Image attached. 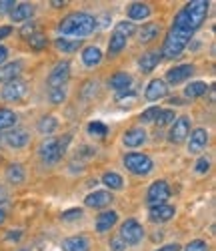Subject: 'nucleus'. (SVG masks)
<instances>
[{
  "label": "nucleus",
  "instance_id": "1",
  "mask_svg": "<svg viewBox=\"0 0 216 251\" xmlns=\"http://www.w3.org/2000/svg\"><path fill=\"white\" fill-rule=\"evenodd\" d=\"M96 26H98V23H96L94 14L76 10V12L66 14L60 20V23L56 25V32H58L60 38L82 40L86 36H90L96 30Z\"/></svg>",
  "mask_w": 216,
  "mask_h": 251
},
{
  "label": "nucleus",
  "instance_id": "2",
  "mask_svg": "<svg viewBox=\"0 0 216 251\" xmlns=\"http://www.w3.org/2000/svg\"><path fill=\"white\" fill-rule=\"evenodd\" d=\"M208 14V2L206 0H190V2L180 8L174 16V25H180L192 32H196Z\"/></svg>",
  "mask_w": 216,
  "mask_h": 251
},
{
  "label": "nucleus",
  "instance_id": "3",
  "mask_svg": "<svg viewBox=\"0 0 216 251\" xmlns=\"http://www.w3.org/2000/svg\"><path fill=\"white\" fill-rule=\"evenodd\" d=\"M192 36H194L192 30L172 23V26H170V30H168V34L164 38L162 50H160L162 58H176V56H180L184 52V49L190 45Z\"/></svg>",
  "mask_w": 216,
  "mask_h": 251
},
{
  "label": "nucleus",
  "instance_id": "4",
  "mask_svg": "<svg viewBox=\"0 0 216 251\" xmlns=\"http://www.w3.org/2000/svg\"><path fill=\"white\" fill-rule=\"evenodd\" d=\"M70 141H72V135H64L62 139H46L38 149L40 161L44 165H56L64 155H66Z\"/></svg>",
  "mask_w": 216,
  "mask_h": 251
},
{
  "label": "nucleus",
  "instance_id": "5",
  "mask_svg": "<svg viewBox=\"0 0 216 251\" xmlns=\"http://www.w3.org/2000/svg\"><path fill=\"white\" fill-rule=\"evenodd\" d=\"M134 32H136L134 23H130V20H120L110 34V40H108V56H118L124 50L128 38Z\"/></svg>",
  "mask_w": 216,
  "mask_h": 251
},
{
  "label": "nucleus",
  "instance_id": "6",
  "mask_svg": "<svg viewBox=\"0 0 216 251\" xmlns=\"http://www.w3.org/2000/svg\"><path fill=\"white\" fill-rule=\"evenodd\" d=\"M122 163H124V167L132 175H140V177L152 173V169H154L152 157L146 155V153H136V151L134 153H126L124 159H122Z\"/></svg>",
  "mask_w": 216,
  "mask_h": 251
},
{
  "label": "nucleus",
  "instance_id": "7",
  "mask_svg": "<svg viewBox=\"0 0 216 251\" xmlns=\"http://www.w3.org/2000/svg\"><path fill=\"white\" fill-rule=\"evenodd\" d=\"M144 237V227L136 219H126L118 229V239L124 245H138Z\"/></svg>",
  "mask_w": 216,
  "mask_h": 251
},
{
  "label": "nucleus",
  "instance_id": "8",
  "mask_svg": "<svg viewBox=\"0 0 216 251\" xmlns=\"http://www.w3.org/2000/svg\"><path fill=\"white\" fill-rule=\"evenodd\" d=\"M70 78V62L68 60H60L52 67L48 78H46V85H48V91H54V89H66V82Z\"/></svg>",
  "mask_w": 216,
  "mask_h": 251
},
{
  "label": "nucleus",
  "instance_id": "9",
  "mask_svg": "<svg viewBox=\"0 0 216 251\" xmlns=\"http://www.w3.org/2000/svg\"><path fill=\"white\" fill-rule=\"evenodd\" d=\"M172 191H170V185L166 181H154L152 185L148 187V191H146V203L148 207H156V205H162L170 199Z\"/></svg>",
  "mask_w": 216,
  "mask_h": 251
},
{
  "label": "nucleus",
  "instance_id": "10",
  "mask_svg": "<svg viewBox=\"0 0 216 251\" xmlns=\"http://www.w3.org/2000/svg\"><path fill=\"white\" fill-rule=\"evenodd\" d=\"M26 93H28L26 82L22 78H14L2 87L0 97H2V100H6V102H16V100H22L26 97Z\"/></svg>",
  "mask_w": 216,
  "mask_h": 251
},
{
  "label": "nucleus",
  "instance_id": "11",
  "mask_svg": "<svg viewBox=\"0 0 216 251\" xmlns=\"http://www.w3.org/2000/svg\"><path fill=\"white\" fill-rule=\"evenodd\" d=\"M188 135H190V119L188 117H176L170 131H168V141L174 143V145H180L188 139Z\"/></svg>",
  "mask_w": 216,
  "mask_h": 251
},
{
  "label": "nucleus",
  "instance_id": "12",
  "mask_svg": "<svg viewBox=\"0 0 216 251\" xmlns=\"http://www.w3.org/2000/svg\"><path fill=\"white\" fill-rule=\"evenodd\" d=\"M194 73V65H190V62H186V65H178L174 69H170L164 76V82L166 85H182L184 80H188Z\"/></svg>",
  "mask_w": 216,
  "mask_h": 251
},
{
  "label": "nucleus",
  "instance_id": "13",
  "mask_svg": "<svg viewBox=\"0 0 216 251\" xmlns=\"http://www.w3.org/2000/svg\"><path fill=\"white\" fill-rule=\"evenodd\" d=\"M206 145H208V131L206 129L198 127V129L190 131V135H188V153L190 155L202 153L206 149Z\"/></svg>",
  "mask_w": 216,
  "mask_h": 251
},
{
  "label": "nucleus",
  "instance_id": "14",
  "mask_svg": "<svg viewBox=\"0 0 216 251\" xmlns=\"http://www.w3.org/2000/svg\"><path fill=\"white\" fill-rule=\"evenodd\" d=\"M112 193L106 191V189H100V191H92L84 197V205L90 207V209H104L112 203Z\"/></svg>",
  "mask_w": 216,
  "mask_h": 251
},
{
  "label": "nucleus",
  "instance_id": "15",
  "mask_svg": "<svg viewBox=\"0 0 216 251\" xmlns=\"http://www.w3.org/2000/svg\"><path fill=\"white\" fill-rule=\"evenodd\" d=\"M168 95V85L162 80V78H152L146 85V91H144V99L148 102H154V100H160Z\"/></svg>",
  "mask_w": 216,
  "mask_h": 251
},
{
  "label": "nucleus",
  "instance_id": "16",
  "mask_svg": "<svg viewBox=\"0 0 216 251\" xmlns=\"http://www.w3.org/2000/svg\"><path fill=\"white\" fill-rule=\"evenodd\" d=\"M146 131L142 127H132V129H128L124 135H122V143L126 145L128 149H138L142 147V145L146 143Z\"/></svg>",
  "mask_w": 216,
  "mask_h": 251
},
{
  "label": "nucleus",
  "instance_id": "17",
  "mask_svg": "<svg viewBox=\"0 0 216 251\" xmlns=\"http://www.w3.org/2000/svg\"><path fill=\"white\" fill-rule=\"evenodd\" d=\"M174 213H176L174 207L168 205V203H162V205H156V207H150L148 217L154 223H166V221H170L172 217H174Z\"/></svg>",
  "mask_w": 216,
  "mask_h": 251
},
{
  "label": "nucleus",
  "instance_id": "18",
  "mask_svg": "<svg viewBox=\"0 0 216 251\" xmlns=\"http://www.w3.org/2000/svg\"><path fill=\"white\" fill-rule=\"evenodd\" d=\"M4 143L12 149H24L30 143V135L24 129H12L4 135Z\"/></svg>",
  "mask_w": 216,
  "mask_h": 251
},
{
  "label": "nucleus",
  "instance_id": "19",
  "mask_svg": "<svg viewBox=\"0 0 216 251\" xmlns=\"http://www.w3.org/2000/svg\"><path fill=\"white\" fill-rule=\"evenodd\" d=\"M162 60L160 50H148L138 58V71L140 73H152Z\"/></svg>",
  "mask_w": 216,
  "mask_h": 251
},
{
  "label": "nucleus",
  "instance_id": "20",
  "mask_svg": "<svg viewBox=\"0 0 216 251\" xmlns=\"http://www.w3.org/2000/svg\"><path fill=\"white\" fill-rule=\"evenodd\" d=\"M116 223H118V213L114 211V209H108V211L98 213V217H96V231L98 233H108Z\"/></svg>",
  "mask_w": 216,
  "mask_h": 251
},
{
  "label": "nucleus",
  "instance_id": "21",
  "mask_svg": "<svg viewBox=\"0 0 216 251\" xmlns=\"http://www.w3.org/2000/svg\"><path fill=\"white\" fill-rule=\"evenodd\" d=\"M62 251H90V239L86 235H70L62 239Z\"/></svg>",
  "mask_w": 216,
  "mask_h": 251
},
{
  "label": "nucleus",
  "instance_id": "22",
  "mask_svg": "<svg viewBox=\"0 0 216 251\" xmlns=\"http://www.w3.org/2000/svg\"><path fill=\"white\" fill-rule=\"evenodd\" d=\"M80 56H82V65L86 67V69H94V67H98L100 62H102V50L98 49V47H84L82 49V52H80Z\"/></svg>",
  "mask_w": 216,
  "mask_h": 251
},
{
  "label": "nucleus",
  "instance_id": "23",
  "mask_svg": "<svg viewBox=\"0 0 216 251\" xmlns=\"http://www.w3.org/2000/svg\"><path fill=\"white\" fill-rule=\"evenodd\" d=\"M108 87H110L112 91H116V93H126L132 87V76L128 73H116V75H112L110 78H108Z\"/></svg>",
  "mask_w": 216,
  "mask_h": 251
},
{
  "label": "nucleus",
  "instance_id": "24",
  "mask_svg": "<svg viewBox=\"0 0 216 251\" xmlns=\"http://www.w3.org/2000/svg\"><path fill=\"white\" fill-rule=\"evenodd\" d=\"M34 14V4L30 2H16L14 10L10 12V18L12 23H28Z\"/></svg>",
  "mask_w": 216,
  "mask_h": 251
},
{
  "label": "nucleus",
  "instance_id": "25",
  "mask_svg": "<svg viewBox=\"0 0 216 251\" xmlns=\"http://www.w3.org/2000/svg\"><path fill=\"white\" fill-rule=\"evenodd\" d=\"M20 71H22V62L14 60V62H6V65L0 67V85H6V82L18 78Z\"/></svg>",
  "mask_w": 216,
  "mask_h": 251
},
{
  "label": "nucleus",
  "instance_id": "26",
  "mask_svg": "<svg viewBox=\"0 0 216 251\" xmlns=\"http://www.w3.org/2000/svg\"><path fill=\"white\" fill-rule=\"evenodd\" d=\"M4 177L12 185H22L26 181V171H24V167L20 163H10L6 167V171H4Z\"/></svg>",
  "mask_w": 216,
  "mask_h": 251
},
{
  "label": "nucleus",
  "instance_id": "27",
  "mask_svg": "<svg viewBox=\"0 0 216 251\" xmlns=\"http://www.w3.org/2000/svg\"><path fill=\"white\" fill-rule=\"evenodd\" d=\"M56 129H58V119L54 115H44V117H40L38 123H36V131L40 135L50 137V135L56 133Z\"/></svg>",
  "mask_w": 216,
  "mask_h": 251
},
{
  "label": "nucleus",
  "instance_id": "28",
  "mask_svg": "<svg viewBox=\"0 0 216 251\" xmlns=\"http://www.w3.org/2000/svg\"><path fill=\"white\" fill-rule=\"evenodd\" d=\"M126 14H128V20H130V23H134V20H146L150 14H152V8L144 2H132L128 6Z\"/></svg>",
  "mask_w": 216,
  "mask_h": 251
},
{
  "label": "nucleus",
  "instance_id": "29",
  "mask_svg": "<svg viewBox=\"0 0 216 251\" xmlns=\"http://www.w3.org/2000/svg\"><path fill=\"white\" fill-rule=\"evenodd\" d=\"M100 181L108 187L106 191H110V193H112V191H120L122 187H124V179H122V175L116 173V171H106Z\"/></svg>",
  "mask_w": 216,
  "mask_h": 251
},
{
  "label": "nucleus",
  "instance_id": "30",
  "mask_svg": "<svg viewBox=\"0 0 216 251\" xmlns=\"http://www.w3.org/2000/svg\"><path fill=\"white\" fill-rule=\"evenodd\" d=\"M160 32V26L154 25V23H148V25H142V28L138 30V43L140 45H148V43H152V40L158 36Z\"/></svg>",
  "mask_w": 216,
  "mask_h": 251
},
{
  "label": "nucleus",
  "instance_id": "31",
  "mask_svg": "<svg viewBox=\"0 0 216 251\" xmlns=\"http://www.w3.org/2000/svg\"><path fill=\"white\" fill-rule=\"evenodd\" d=\"M54 47L60 50V52H64V54H74V52H78L80 50V47H82V40H70V38H56L54 40Z\"/></svg>",
  "mask_w": 216,
  "mask_h": 251
},
{
  "label": "nucleus",
  "instance_id": "32",
  "mask_svg": "<svg viewBox=\"0 0 216 251\" xmlns=\"http://www.w3.org/2000/svg\"><path fill=\"white\" fill-rule=\"evenodd\" d=\"M206 91H208V85L204 80H194L188 87H184V97L186 99H198V97L206 95Z\"/></svg>",
  "mask_w": 216,
  "mask_h": 251
},
{
  "label": "nucleus",
  "instance_id": "33",
  "mask_svg": "<svg viewBox=\"0 0 216 251\" xmlns=\"http://www.w3.org/2000/svg\"><path fill=\"white\" fill-rule=\"evenodd\" d=\"M18 123V115L10 109H0V131H6V129H12L14 125Z\"/></svg>",
  "mask_w": 216,
  "mask_h": 251
},
{
  "label": "nucleus",
  "instance_id": "34",
  "mask_svg": "<svg viewBox=\"0 0 216 251\" xmlns=\"http://www.w3.org/2000/svg\"><path fill=\"white\" fill-rule=\"evenodd\" d=\"M28 47H30L32 50H36V52L44 50V49L48 47V38H46V34H42V32H32V34L28 36Z\"/></svg>",
  "mask_w": 216,
  "mask_h": 251
},
{
  "label": "nucleus",
  "instance_id": "35",
  "mask_svg": "<svg viewBox=\"0 0 216 251\" xmlns=\"http://www.w3.org/2000/svg\"><path fill=\"white\" fill-rule=\"evenodd\" d=\"M86 133H88L90 137H96V139H104L108 135V127L100 121H90L88 127H86Z\"/></svg>",
  "mask_w": 216,
  "mask_h": 251
},
{
  "label": "nucleus",
  "instance_id": "36",
  "mask_svg": "<svg viewBox=\"0 0 216 251\" xmlns=\"http://www.w3.org/2000/svg\"><path fill=\"white\" fill-rule=\"evenodd\" d=\"M176 117H178V115L172 111V109H160V113H158L154 125H156V127H166V125H172V123H174Z\"/></svg>",
  "mask_w": 216,
  "mask_h": 251
},
{
  "label": "nucleus",
  "instance_id": "37",
  "mask_svg": "<svg viewBox=\"0 0 216 251\" xmlns=\"http://www.w3.org/2000/svg\"><path fill=\"white\" fill-rule=\"evenodd\" d=\"M158 113H160V107H150V109H146V111L140 113L138 121H140L142 125H146V123H154L156 117H158Z\"/></svg>",
  "mask_w": 216,
  "mask_h": 251
},
{
  "label": "nucleus",
  "instance_id": "38",
  "mask_svg": "<svg viewBox=\"0 0 216 251\" xmlns=\"http://www.w3.org/2000/svg\"><path fill=\"white\" fill-rule=\"evenodd\" d=\"M82 215H84L82 209L72 207V209H66V211L60 215V219H62V221H76V219H82Z\"/></svg>",
  "mask_w": 216,
  "mask_h": 251
},
{
  "label": "nucleus",
  "instance_id": "39",
  "mask_svg": "<svg viewBox=\"0 0 216 251\" xmlns=\"http://www.w3.org/2000/svg\"><path fill=\"white\" fill-rule=\"evenodd\" d=\"M184 251H210V247H208V243L204 239H192L184 247Z\"/></svg>",
  "mask_w": 216,
  "mask_h": 251
},
{
  "label": "nucleus",
  "instance_id": "40",
  "mask_svg": "<svg viewBox=\"0 0 216 251\" xmlns=\"http://www.w3.org/2000/svg\"><path fill=\"white\" fill-rule=\"evenodd\" d=\"M64 99H66V89L48 91V100H50L52 104H60V102H64Z\"/></svg>",
  "mask_w": 216,
  "mask_h": 251
},
{
  "label": "nucleus",
  "instance_id": "41",
  "mask_svg": "<svg viewBox=\"0 0 216 251\" xmlns=\"http://www.w3.org/2000/svg\"><path fill=\"white\" fill-rule=\"evenodd\" d=\"M194 171H196L198 175L208 173V171H210V159H208V157H200V159L196 161V165H194Z\"/></svg>",
  "mask_w": 216,
  "mask_h": 251
},
{
  "label": "nucleus",
  "instance_id": "42",
  "mask_svg": "<svg viewBox=\"0 0 216 251\" xmlns=\"http://www.w3.org/2000/svg\"><path fill=\"white\" fill-rule=\"evenodd\" d=\"M16 6L14 0H0V14H4V12H12Z\"/></svg>",
  "mask_w": 216,
  "mask_h": 251
},
{
  "label": "nucleus",
  "instance_id": "43",
  "mask_svg": "<svg viewBox=\"0 0 216 251\" xmlns=\"http://www.w3.org/2000/svg\"><path fill=\"white\" fill-rule=\"evenodd\" d=\"M8 49L4 47V45H0V67H2V65H6V60H8Z\"/></svg>",
  "mask_w": 216,
  "mask_h": 251
},
{
  "label": "nucleus",
  "instance_id": "44",
  "mask_svg": "<svg viewBox=\"0 0 216 251\" xmlns=\"http://www.w3.org/2000/svg\"><path fill=\"white\" fill-rule=\"evenodd\" d=\"M124 247H126V245H124V243H122L118 237H114V239L110 241V249H112V251H122Z\"/></svg>",
  "mask_w": 216,
  "mask_h": 251
},
{
  "label": "nucleus",
  "instance_id": "45",
  "mask_svg": "<svg viewBox=\"0 0 216 251\" xmlns=\"http://www.w3.org/2000/svg\"><path fill=\"white\" fill-rule=\"evenodd\" d=\"M156 251H180V245L178 243H166V245L158 247Z\"/></svg>",
  "mask_w": 216,
  "mask_h": 251
},
{
  "label": "nucleus",
  "instance_id": "46",
  "mask_svg": "<svg viewBox=\"0 0 216 251\" xmlns=\"http://www.w3.org/2000/svg\"><path fill=\"white\" fill-rule=\"evenodd\" d=\"M12 34V26H0V43H2V40L6 38V36H10Z\"/></svg>",
  "mask_w": 216,
  "mask_h": 251
},
{
  "label": "nucleus",
  "instance_id": "47",
  "mask_svg": "<svg viewBox=\"0 0 216 251\" xmlns=\"http://www.w3.org/2000/svg\"><path fill=\"white\" fill-rule=\"evenodd\" d=\"M32 32H34V25H32V20H28L26 26L20 30V34H22V36H28V34H32Z\"/></svg>",
  "mask_w": 216,
  "mask_h": 251
},
{
  "label": "nucleus",
  "instance_id": "48",
  "mask_svg": "<svg viewBox=\"0 0 216 251\" xmlns=\"http://www.w3.org/2000/svg\"><path fill=\"white\" fill-rule=\"evenodd\" d=\"M20 237H22V231H16V233H14V231H10V233L6 235V241H18Z\"/></svg>",
  "mask_w": 216,
  "mask_h": 251
},
{
  "label": "nucleus",
  "instance_id": "49",
  "mask_svg": "<svg viewBox=\"0 0 216 251\" xmlns=\"http://www.w3.org/2000/svg\"><path fill=\"white\" fill-rule=\"evenodd\" d=\"M6 201H8V191L4 189L2 185H0V205H2V203H6Z\"/></svg>",
  "mask_w": 216,
  "mask_h": 251
},
{
  "label": "nucleus",
  "instance_id": "50",
  "mask_svg": "<svg viewBox=\"0 0 216 251\" xmlns=\"http://www.w3.org/2000/svg\"><path fill=\"white\" fill-rule=\"evenodd\" d=\"M54 8H60V6H64V4H66V2H64V0H62V2H60V0H52V2H50Z\"/></svg>",
  "mask_w": 216,
  "mask_h": 251
},
{
  "label": "nucleus",
  "instance_id": "51",
  "mask_svg": "<svg viewBox=\"0 0 216 251\" xmlns=\"http://www.w3.org/2000/svg\"><path fill=\"white\" fill-rule=\"evenodd\" d=\"M6 221V213H4V209H0V225H2Z\"/></svg>",
  "mask_w": 216,
  "mask_h": 251
}]
</instances>
